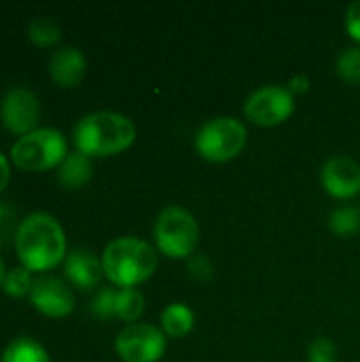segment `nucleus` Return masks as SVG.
<instances>
[{"label":"nucleus","instance_id":"5701e85b","mask_svg":"<svg viewBox=\"0 0 360 362\" xmlns=\"http://www.w3.org/2000/svg\"><path fill=\"white\" fill-rule=\"evenodd\" d=\"M308 361L310 362H337L339 354L337 348L331 339L327 337H316L310 348H308Z\"/></svg>","mask_w":360,"mask_h":362},{"label":"nucleus","instance_id":"39448f33","mask_svg":"<svg viewBox=\"0 0 360 362\" xmlns=\"http://www.w3.org/2000/svg\"><path fill=\"white\" fill-rule=\"evenodd\" d=\"M155 244L168 259H191L199 244V225L195 216L180 208H166L155 221Z\"/></svg>","mask_w":360,"mask_h":362},{"label":"nucleus","instance_id":"4be33fe9","mask_svg":"<svg viewBox=\"0 0 360 362\" xmlns=\"http://www.w3.org/2000/svg\"><path fill=\"white\" fill-rule=\"evenodd\" d=\"M89 312L98 320L117 318V291L115 288H100L89 303Z\"/></svg>","mask_w":360,"mask_h":362},{"label":"nucleus","instance_id":"0eeeda50","mask_svg":"<svg viewBox=\"0 0 360 362\" xmlns=\"http://www.w3.org/2000/svg\"><path fill=\"white\" fill-rule=\"evenodd\" d=\"M115 350L123 362H159L168 350V337L153 325L134 322L117 335Z\"/></svg>","mask_w":360,"mask_h":362},{"label":"nucleus","instance_id":"aec40b11","mask_svg":"<svg viewBox=\"0 0 360 362\" xmlns=\"http://www.w3.org/2000/svg\"><path fill=\"white\" fill-rule=\"evenodd\" d=\"M337 76L348 85H360V47H348L339 53L335 64Z\"/></svg>","mask_w":360,"mask_h":362},{"label":"nucleus","instance_id":"f03ea898","mask_svg":"<svg viewBox=\"0 0 360 362\" xmlns=\"http://www.w3.org/2000/svg\"><path fill=\"white\" fill-rule=\"evenodd\" d=\"M79 153L91 157H112L136 142V125L121 112L98 110L85 115L72 132Z\"/></svg>","mask_w":360,"mask_h":362},{"label":"nucleus","instance_id":"1a4fd4ad","mask_svg":"<svg viewBox=\"0 0 360 362\" xmlns=\"http://www.w3.org/2000/svg\"><path fill=\"white\" fill-rule=\"evenodd\" d=\"M0 119L6 132L19 138L28 136L30 132L36 129L40 121V102L30 89L15 87L6 91L0 102Z\"/></svg>","mask_w":360,"mask_h":362},{"label":"nucleus","instance_id":"393cba45","mask_svg":"<svg viewBox=\"0 0 360 362\" xmlns=\"http://www.w3.org/2000/svg\"><path fill=\"white\" fill-rule=\"evenodd\" d=\"M17 229H19V225L15 223V212L11 210V206L0 202V246L6 244L8 238L15 240Z\"/></svg>","mask_w":360,"mask_h":362},{"label":"nucleus","instance_id":"c85d7f7f","mask_svg":"<svg viewBox=\"0 0 360 362\" xmlns=\"http://www.w3.org/2000/svg\"><path fill=\"white\" fill-rule=\"evenodd\" d=\"M4 278H6V269H4V261H2V257H0V288H2V284H4Z\"/></svg>","mask_w":360,"mask_h":362},{"label":"nucleus","instance_id":"423d86ee","mask_svg":"<svg viewBox=\"0 0 360 362\" xmlns=\"http://www.w3.org/2000/svg\"><path fill=\"white\" fill-rule=\"evenodd\" d=\"M246 127L233 117H216L199 127L195 134V148L202 159L210 163H225L236 159L246 146Z\"/></svg>","mask_w":360,"mask_h":362},{"label":"nucleus","instance_id":"a211bd4d","mask_svg":"<svg viewBox=\"0 0 360 362\" xmlns=\"http://www.w3.org/2000/svg\"><path fill=\"white\" fill-rule=\"evenodd\" d=\"M144 314V297L138 288L117 291V318L134 325Z\"/></svg>","mask_w":360,"mask_h":362},{"label":"nucleus","instance_id":"20e7f679","mask_svg":"<svg viewBox=\"0 0 360 362\" xmlns=\"http://www.w3.org/2000/svg\"><path fill=\"white\" fill-rule=\"evenodd\" d=\"M68 157V142L62 132L53 127H40L21 136L11 148V161L23 172H47L59 168Z\"/></svg>","mask_w":360,"mask_h":362},{"label":"nucleus","instance_id":"f8f14e48","mask_svg":"<svg viewBox=\"0 0 360 362\" xmlns=\"http://www.w3.org/2000/svg\"><path fill=\"white\" fill-rule=\"evenodd\" d=\"M87 72V59L76 47H59L49 59V74L55 85L64 89L76 87Z\"/></svg>","mask_w":360,"mask_h":362},{"label":"nucleus","instance_id":"6e6552de","mask_svg":"<svg viewBox=\"0 0 360 362\" xmlns=\"http://www.w3.org/2000/svg\"><path fill=\"white\" fill-rule=\"evenodd\" d=\"M295 112V95L289 87L265 85L252 91L244 102V115L250 123L261 127H276L291 119Z\"/></svg>","mask_w":360,"mask_h":362},{"label":"nucleus","instance_id":"dca6fc26","mask_svg":"<svg viewBox=\"0 0 360 362\" xmlns=\"http://www.w3.org/2000/svg\"><path fill=\"white\" fill-rule=\"evenodd\" d=\"M2 362H51L47 350L32 337H17L13 339L4 352Z\"/></svg>","mask_w":360,"mask_h":362},{"label":"nucleus","instance_id":"f257e3e1","mask_svg":"<svg viewBox=\"0 0 360 362\" xmlns=\"http://www.w3.org/2000/svg\"><path fill=\"white\" fill-rule=\"evenodd\" d=\"M15 252L28 272H49L66 261V233L59 221L47 212H34L19 223Z\"/></svg>","mask_w":360,"mask_h":362},{"label":"nucleus","instance_id":"9d476101","mask_svg":"<svg viewBox=\"0 0 360 362\" xmlns=\"http://www.w3.org/2000/svg\"><path fill=\"white\" fill-rule=\"evenodd\" d=\"M30 303L34 310L47 318H66L74 312V293L66 282L55 276H38L34 278L30 291Z\"/></svg>","mask_w":360,"mask_h":362},{"label":"nucleus","instance_id":"9b49d317","mask_svg":"<svg viewBox=\"0 0 360 362\" xmlns=\"http://www.w3.org/2000/svg\"><path fill=\"white\" fill-rule=\"evenodd\" d=\"M325 191L335 199H352L360 193V165L350 157H333L320 172Z\"/></svg>","mask_w":360,"mask_h":362},{"label":"nucleus","instance_id":"6ab92c4d","mask_svg":"<svg viewBox=\"0 0 360 362\" xmlns=\"http://www.w3.org/2000/svg\"><path fill=\"white\" fill-rule=\"evenodd\" d=\"M329 227L339 238H352L356 231H360V212L350 206L337 208L329 218Z\"/></svg>","mask_w":360,"mask_h":362},{"label":"nucleus","instance_id":"a878e982","mask_svg":"<svg viewBox=\"0 0 360 362\" xmlns=\"http://www.w3.org/2000/svg\"><path fill=\"white\" fill-rule=\"evenodd\" d=\"M346 30H348L350 38L360 45V0L352 2L346 11Z\"/></svg>","mask_w":360,"mask_h":362},{"label":"nucleus","instance_id":"b1692460","mask_svg":"<svg viewBox=\"0 0 360 362\" xmlns=\"http://www.w3.org/2000/svg\"><path fill=\"white\" fill-rule=\"evenodd\" d=\"M187 272L193 280L197 282H206V280H212L214 276V265L212 261L206 257V255H193L189 259V265H187Z\"/></svg>","mask_w":360,"mask_h":362},{"label":"nucleus","instance_id":"f3484780","mask_svg":"<svg viewBox=\"0 0 360 362\" xmlns=\"http://www.w3.org/2000/svg\"><path fill=\"white\" fill-rule=\"evenodd\" d=\"M25 34L36 47H53L62 38V28L51 17H32Z\"/></svg>","mask_w":360,"mask_h":362},{"label":"nucleus","instance_id":"7ed1b4c3","mask_svg":"<svg viewBox=\"0 0 360 362\" xmlns=\"http://www.w3.org/2000/svg\"><path fill=\"white\" fill-rule=\"evenodd\" d=\"M102 267L117 288H136L157 269V250L138 238H117L102 252Z\"/></svg>","mask_w":360,"mask_h":362},{"label":"nucleus","instance_id":"412c9836","mask_svg":"<svg viewBox=\"0 0 360 362\" xmlns=\"http://www.w3.org/2000/svg\"><path fill=\"white\" fill-rule=\"evenodd\" d=\"M32 284H34V278L30 276V272L25 267H13L11 272H6L2 291H4V295H8L13 299H21L25 295L30 297Z\"/></svg>","mask_w":360,"mask_h":362},{"label":"nucleus","instance_id":"ddd939ff","mask_svg":"<svg viewBox=\"0 0 360 362\" xmlns=\"http://www.w3.org/2000/svg\"><path fill=\"white\" fill-rule=\"evenodd\" d=\"M64 274L72 282V286H76L79 291L89 293L104 278L102 259H98L89 250H72L64 261Z\"/></svg>","mask_w":360,"mask_h":362},{"label":"nucleus","instance_id":"2eb2a0df","mask_svg":"<svg viewBox=\"0 0 360 362\" xmlns=\"http://www.w3.org/2000/svg\"><path fill=\"white\" fill-rule=\"evenodd\" d=\"M195 327V314L185 303H172L161 312V329L166 337L182 339Z\"/></svg>","mask_w":360,"mask_h":362},{"label":"nucleus","instance_id":"cd10ccee","mask_svg":"<svg viewBox=\"0 0 360 362\" xmlns=\"http://www.w3.org/2000/svg\"><path fill=\"white\" fill-rule=\"evenodd\" d=\"M8 180H11V168H8V159H6V157L0 153V193L6 189Z\"/></svg>","mask_w":360,"mask_h":362},{"label":"nucleus","instance_id":"bb28decb","mask_svg":"<svg viewBox=\"0 0 360 362\" xmlns=\"http://www.w3.org/2000/svg\"><path fill=\"white\" fill-rule=\"evenodd\" d=\"M308 89H310V78L303 76V74L293 76L291 83H289V91H291L293 95H301V93H306Z\"/></svg>","mask_w":360,"mask_h":362},{"label":"nucleus","instance_id":"4468645a","mask_svg":"<svg viewBox=\"0 0 360 362\" xmlns=\"http://www.w3.org/2000/svg\"><path fill=\"white\" fill-rule=\"evenodd\" d=\"M91 174H93L91 159L87 155L79 153V151L68 153V157L57 168V180L66 189H81V187H85L91 180Z\"/></svg>","mask_w":360,"mask_h":362}]
</instances>
